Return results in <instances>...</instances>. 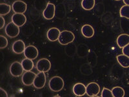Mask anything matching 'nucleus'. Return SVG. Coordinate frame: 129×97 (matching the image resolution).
<instances>
[{"instance_id": "obj_27", "label": "nucleus", "mask_w": 129, "mask_h": 97, "mask_svg": "<svg viewBox=\"0 0 129 97\" xmlns=\"http://www.w3.org/2000/svg\"><path fill=\"white\" fill-rule=\"evenodd\" d=\"M5 23V19L3 18V16H0V29H2L4 27Z\"/></svg>"}, {"instance_id": "obj_19", "label": "nucleus", "mask_w": 129, "mask_h": 97, "mask_svg": "<svg viewBox=\"0 0 129 97\" xmlns=\"http://www.w3.org/2000/svg\"><path fill=\"white\" fill-rule=\"evenodd\" d=\"M21 63L22 64L24 71H31L34 67V62H33L32 60H30V59L26 58L25 59H23Z\"/></svg>"}, {"instance_id": "obj_30", "label": "nucleus", "mask_w": 129, "mask_h": 97, "mask_svg": "<svg viewBox=\"0 0 129 97\" xmlns=\"http://www.w3.org/2000/svg\"><path fill=\"white\" fill-rule=\"evenodd\" d=\"M116 1H120V0H116Z\"/></svg>"}, {"instance_id": "obj_8", "label": "nucleus", "mask_w": 129, "mask_h": 97, "mask_svg": "<svg viewBox=\"0 0 129 97\" xmlns=\"http://www.w3.org/2000/svg\"><path fill=\"white\" fill-rule=\"evenodd\" d=\"M100 93V87L98 84L95 82H90L87 85L86 94L88 96L94 97L98 95Z\"/></svg>"}, {"instance_id": "obj_12", "label": "nucleus", "mask_w": 129, "mask_h": 97, "mask_svg": "<svg viewBox=\"0 0 129 97\" xmlns=\"http://www.w3.org/2000/svg\"><path fill=\"white\" fill-rule=\"evenodd\" d=\"M26 21V16L23 14L15 13L12 16V22L18 25V27H22Z\"/></svg>"}, {"instance_id": "obj_16", "label": "nucleus", "mask_w": 129, "mask_h": 97, "mask_svg": "<svg viewBox=\"0 0 129 97\" xmlns=\"http://www.w3.org/2000/svg\"><path fill=\"white\" fill-rule=\"evenodd\" d=\"M81 31L82 35L85 38H92L94 35V28L88 24H86V25H84L83 26H82Z\"/></svg>"}, {"instance_id": "obj_11", "label": "nucleus", "mask_w": 129, "mask_h": 97, "mask_svg": "<svg viewBox=\"0 0 129 97\" xmlns=\"http://www.w3.org/2000/svg\"><path fill=\"white\" fill-rule=\"evenodd\" d=\"M36 77V75L34 72H32L30 71H26L22 75V78H21L22 83L26 86H30L34 84Z\"/></svg>"}, {"instance_id": "obj_15", "label": "nucleus", "mask_w": 129, "mask_h": 97, "mask_svg": "<svg viewBox=\"0 0 129 97\" xmlns=\"http://www.w3.org/2000/svg\"><path fill=\"white\" fill-rule=\"evenodd\" d=\"M60 33V31L57 28H56V27L50 28L47 31V38L50 41H56L57 40H58Z\"/></svg>"}, {"instance_id": "obj_13", "label": "nucleus", "mask_w": 129, "mask_h": 97, "mask_svg": "<svg viewBox=\"0 0 129 97\" xmlns=\"http://www.w3.org/2000/svg\"><path fill=\"white\" fill-rule=\"evenodd\" d=\"M73 93L77 96H82L86 94L87 87L82 83H77L72 88Z\"/></svg>"}, {"instance_id": "obj_9", "label": "nucleus", "mask_w": 129, "mask_h": 97, "mask_svg": "<svg viewBox=\"0 0 129 97\" xmlns=\"http://www.w3.org/2000/svg\"><path fill=\"white\" fill-rule=\"evenodd\" d=\"M23 53L25 57H26V58L30 59V60L36 59L39 55L38 48L33 45H28L26 47Z\"/></svg>"}, {"instance_id": "obj_20", "label": "nucleus", "mask_w": 129, "mask_h": 97, "mask_svg": "<svg viewBox=\"0 0 129 97\" xmlns=\"http://www.w3.org/2000/svg\"><path fill=\"white\" fill-rule=\"evenodd\" d=\"M95 3V0H82L81 6L85 10H90L94 7Z\"/></svg>"}, {"instance_id": "obj_2", "label": "nucleus", "mask_w": 129, "mask_h": 97, "mask_svg": "<svg viewBox=\"0 0 129 97\" xmlns=\"http://www.w3.org/2000/svg\"><path fill=\"white\" fill-rule=\"evenodd\" d=\"M75 36L73 32L69 31H63L59 34L58 41L61 45H66L73 42Z\"/></svg>"}, {"instance_id": "obj_4", "label": "nucleus", "mask_w": 129, "mask_h": 97, "mask_svg": "<svg viewBox=\"0 0 129 97\" xmlns=\"http://www.w3.org/2000/svg\"><path fill=\"white\" fill-rule=\"evenodd\" d=\"M23 67L20 62H14L10 65V72L12 76L14 77H19L23 73Z\"/></svg>"}, {"instance_id": "obj_14", "label": "nucleus", "mask_w": 129, "mask_h": 97, "mask_svg": "<svg viewBox=\"0 0 129 97\" xmlns=\"http://www.w3.org/2000/svg\"><path fill=\"white\" fill-rule=\"evenodd\" d=\"M26 48L25 44L23 41L21 40H18L17 41H14L12 44V51L16 54H22L24 53L25 49Z\"/></svg>"}, {"instance_id": "obj_7", "label": "nucleus", "mask_w": 129, "mask_h": 97, "mask_svg": "<svg viewBox=\"0 0 129 97\" xmlns=\"http://www.w3.org/2000/svg\"><path fill=\"white\" fill-rule=\"evenodd\" d=\"M46 81V75L44 72H40L38 75H36L35 80L34 81V87L36 89H42L45 85Z\"/></svg>"}, {"instance_id": "obj_29", "label": "nucleus", "mask_w": 129, "mask_h": 97, "mask_svg": "<svg viewBox=\"0 0 129 97\" xmlns=\"http://www.w3.org/2000/svg\"><path fill=\"white\" fill-rule=\"evenodd\" d=\"M123 2L126 5H129V0H123Z\"/></svg>"}, {"instance_id": "obj_24", "label": "nucleus", "mask_w": 129, "mask_h": 97, "mask_svg": "<svg viewBox=\"0 0 129 97\" xmlns=\"http://www.w3.org/2000/svg\"><path fill=\"white\" fill-rule=\"evenodd\" d=\"M8 40L3 35H0V48H4L7 47Z\"/></svg>"}, {"instance_id": "obj_28", "label": "nucleus", "mask_w": 129, "mask_h": 97, "mask_svg": "<svg viewBox=\"0 0 129 97\" xmlns=\"http://www.w3.org/2000/svg\"><path fill=\"white\" fill-rule=\"evenodd\" d=\"M0 96L1 97H7L8 94L6 91L1 87L0 88Z\"/></svg>"}, {"instance_id": "obj_17", "label": "nucleus", "mask_w": 129, "mask_h": 97, "mask_svg": "<svg viewBox=\"0 0 129 97\" xmlns=\"http://www.w3.org/2000/svg\"><path fill=\"white\" fill-rule=\"evenodd\" d=\"M116 43L119 48H123L126 45L129 44V35L126 34H120L117 37Z\"/></svg>"}, {"instance_id": "obj_26", "label": "nucleus", "mask_w": 129, "mask_h": 97, "mask_svg": "<svg viewBox=\"0 0 129 97\" xmlns=\"http://www.w3.org/2000/svg\"><path fill=\"white\" fill-rule=\"evenodd\" d=\"M122 52H123V55H126V56H128L129 57V44L126 45L125 47H123Z\"/></svg>"}, {"instance_id": "obj_5", "label": "nucleus", "mask_w": 129, "mask_h": 97, "mask_svg": "<svg viewBox=\"0 0 129 97\" xmlns=\"http://www.w3.org/2000/svg\"><path fill=\"white\" fill-rule=\"evenodd\" d=\"M51 68V63L48 59L41 58L36 63V69L39 72H48Z\"/></svg>"}, {"instance_id": "obj_22", "label": "nucleus", "mask_w": 129, "mask_h": 97, "mask_svg": "<svg viewBox=\"0 0 129 97\" xmlns=\"http://www.w3.org/2000/svg\"><path fill=\"white\" fill-rule=\"evenodd\" d=\"M11 10V7L9 5L6 3H1L0 4V15L1 16H5L7 15L10 12Z\"/></svg>"}, {"instance_id": "obj_18", "label": "nucleus", "mask_w": 129, "mask_h": 97, "mask_svg": "<svg viewBox=\"0 0 129 97\" xmlns=\"http://www.w3.org/2000/svg\"><path fill=\"white\" fill-rule=\"evenodd\" d=\"M117 62L123 68L129 67V57L125 55H119L116 57Z\"/></svg>"}, {"instance_id": "obj_23", "label": "nucleus", "mask_w": 129, "mask_h": 97, "mask_svg": "<svg viewBox=\"0 0 129 97\" xmlns=\"http://www.w3.org/2000/svg\"><path fill=\"white\" fill-rule=\"evenodd\" d=\"M119 14L121 17L129 19V5H125L121 7L119 10Z\"/></svg>"}, {"instance_id": "obj_25", "label": "nucleus", "mask_w": 129, "mask_h": 97, "mask_svg": "<svg viewBox=\"0 0 129 97\" xmlns=\"http://www.w3.org/2000/svg\"><path fill=\"white\" fill-rule=\"evenodd\" d=\"M101 96L102 97H112L113 94L111 90L104 87L103 90H102V91H101Z\"/></svg>"}, {"instance_id": "obj_6", "label": "nucleus", "mask_w": 129, "mask_h": 97, "mask_svg": "<svg viewBox=\"0 0 129 97\" xmlns=\"http://www.w3.org/2000/svg\"><path fill=\"white\" fill-rule=\"evenodd\" d=\"M55 12H56V7L54 4L52 3H48L46 8L43 11V16L45 19L50 20L54 18Z\"/></svg>"}, {"instance_id": "obj_21", "label": "nucleus", "mask_w": 129, "mask_h": 97, "mask_svg": "<svg viewBox=\"0 0 129 97\" xmlns=\"http://www.w3.org/2000/svg\"><path fill=\"white\" fill-rule=\"evenodd\" d=\"M114 97H123L125 96V91L121 87H114L112 89Z\"/></svg>"}, {"instance_id": "obj_10", "label": "nucleus", "mask_w": 129, "mask_h": 97, "mask_svg": "<svg viewBox=\"0 0 129 97\" xmlns=\"http://www.w3.org/2000/svg\"><path fill=\"white\" fill-rule=\"evenodd\" d=\"M27 5L23 1L18 0L14 2L12 5V9L14 13L23 14L26 12Z\"/></svg>"}, {"instance_id": "obj_1", "label": "nucleus", "mask_w": 129, "mask_h": 97, "mask_svg": "<svg viewBox=\"0 0 129 97\" xmlns=\"http://www.w3.org/2000/svg\"><path fill=\"white\" fill-rule=\"evenodd\" d=\"M64 81L60 77L56 76L51 78L48 82V86L51 91L54 92H59L64 87Z\"/></svg>"}, {"instance_id": "obj_3", "label": "nucleus", "mask_w": 129, "mask_h": 97, "mask_svg": "<svg viewBox=\"0 0 129 97\" xmlns=\"http://www.w3.org/2000/svg\"><path fill=\"white\" fill-rule=\"evenodd\" d=\"M19 27L16 25L13 22H10L5 27V33L9 38H16L19 34Z\"/></svg>"}]
</instances>
